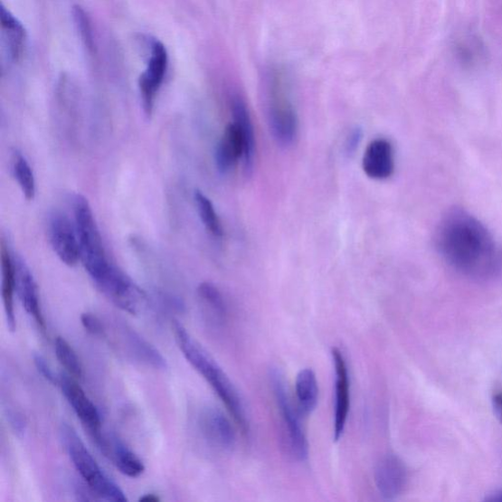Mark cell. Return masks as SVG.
Here are the masks:
<instances>
[{
  "label": "cell",
  "instance_id": "obj_1",
  "mask_svg": "<svg viewBox=\"0 0 502 502\" xmlns=\"http://www.w3.org/2000/svg\"><path fill=\"white\" fill-rule=\"evenodd\" d=\"M443 259L460 274L475 281H489L502 270V253L487 228L462 209L442 218L436 236Z\"/></svg>",
  "mask_w": 502,
  "mask_h": 502
},
{
  "label": "cell",
  "instance_id": "obj_2",
  "mask_svg": "<svg viewBox=\"0 0 502 502\" xmlns=\"http://www.w3.org/2000/svg\"><path fill=\"white\" fill-rule=\"evenodd\" d=\"M175 338L189 364L206 380L228 412L241 428L242 434H250V422L241 395L217 362L198 344L178 321L173 324Z\"/></svg>",
  "mask_w": 502,
  "mask_h": 502
},
{
  "label": "cell",
  "instance_id": "obj_3",
  "mask_svg": "<svg viewBox=\"0 0 502 502\" xmlns=\"http://www.w3.org/2000/svg\"><path fill=\"white\" fill-rule=\"evenodd\" d=\"M73 214L80 242L81 261L92 281L97 284L108 274L113 264L105 252L96 218L84 195H75Z\"/></svg>",
  "mask_w": 502,
  "mask_h": 502
},
{
  "label": "cell",
  "instance_id": "obj_4",
  "mask_svg": "<svg viewBox=\"0 0 502 502\" xmlns=\"http://www.w3.org/2000/svg\"><path fill=\"white\" fill-rule=\"evenodd\" d=\"M62 435L70 459L81 477L84 478L91 494L102 500L127 501L123 490L101 469L73 428L64 425Z\"/></svg>",
  "mask_w": 502,
  "mask_h": 502
},
{
  "label": "cell",
  "instance_id": "obj_5",
  "mask_svg": "<svg viewBox=\"0 0 502 502\" xmlns=\"http://www.w3.org/2000/svg\"><path fill=\"white\" fill-rule=\"evenodd\" d=\"M267 103L268 124L275 141L281 147H290L298 137V119L284 74L278 70H273L267 79Z\"/></svg>",
  "mask_w": 502,
  "mask_h": 502
},
{
  "label": "cell",
  "instance_id": "obj_6",
  "mask_svg": "<svg viewBox=\"0 0 502 502\" xmlns=\"http://www.w3.org/2000/svg\"><path fill=\"white\" fill-rule=\"evenodd\" d=\"M270 380L275 402L288 429L291 450L299 461L308 459V442L298 415L291 403L283 373L279 368L270 369Z\"/></svg>",
  "mask_w": 502,
  "mask_h": 502
},
{
  "label": "cell",
  "instance_id": "obj_7",
  "mask_svg": "<svg viewBox=\"0 0 502 502\" xmlns=\"http://www.w3.org/2000/svg\"><path fill=\"white\" fill-rule=\"evenodd\" d=\"M148 60L147 68L138 80L139 95H141L144 111L151 115L155 109L157 93L165 81L169 57L167 50L160 41L148 39Z\"/></svg>",
  "mask_w": 502,
  "mask_h": 502
},
{
  "label": "cell",
  "instance_id": "obj_8",
  "mask_svg": "<svg viewBox=\"0 0 502 502\" xmlns=\"http://www.w3.org/2000/svg\"><path fill=\"white\" fill-rule=\"evenodd\" d=\"M96 285L117 308L128 313L137 314L145 306V291L114 264Z\"/></svg>",
  "mask_w": 502,
  "mask_h": 502
},
{
  "label": "cell",
  "instance_id": "obj_9",
  "mask_svg": "<svg viewBox=\"0 0 502 502\" xmlns=\"http://www.w3.org/2000/svg\"><path fill=\"white\" fill-rule=\"evenodd\" d=\"M65 399L72 407L73 412L85 427L90 438L99 448L104 440L100 413L87 393L81 389L73 377L61 374L60 383Z\"/></svg>",
  "mask_w": 502,
  "mask_h": 502
},
{
  "label": "cell",
  "instance_id": "obj_10",
  "mask_svg": "<svg viewBox=\"0 0 502 502\" xmlns=\"http://www.w3.org/2000/svg\"><path fill=\"white\" fill-rule=\"evenodd\" d=\"M49 237L53 251L64 264L73 267L81 260L74 219L62 212L52 213L49 219Z\"/></svg>",
  "mask_w": 502,
  "mask_h": 502
},
{
  "label": "cell",
  "instance_id": "obj_11",
  "mask_svg": "<svg viewBox=\"0 0 502 502\" xmlns=\"http://www.w3.org/2000/svg\"><path fill=\"white\" fill-rule=\"evenodd\" d=\"M198 424L210 446L221 451H231L235 447V430L227 416L218 408H204L198 419Z\"/></svg>",
  "mask_w": 502,
  "mask_h": 502
},
{
  "label": "cell",
  "instance_id": "obj_12",
  "mask_svg": "<svg viewBox=\"0 0 502 502\" xmlns=\"http://www.w3.org/2000/svg\"><path fill=\"white\" fill-rule=\"evenodd\" d=\"M335 367V422L334 439L340 440L344 435L350 404V384L345 356L340 349H332Z\"/></svg>",
  "mask_w": 502,
  "mask_h": 502
},
{
  "label": "cell",
  "instance_id": "obj_13",
  "mask_svg": "<svg viewBox=\"0 0 502 502\" xmlns=\"http://www.w3.org/2000/svg\"><path fill=\"white\" fill-rule=\"evenodd\" d=\"M374 480L381 497L393 500L400 497L406 487V467L395 455H387L377 464Z\"/></svg>",
  "mask_w": 502,
  "mask_h": 502
},
{
  "label": "cell",
  "instance_id": "obj_14",
  "mask_svg": "<svg viewBox=\"0 0 502 502\" xmlns=\"http://www.w3.org/2000/svg\"><path fill=\"white\" fill-rule=\"evenodd\" d=\"M16 271V289H18L23 307L37 323L39 328L45 332V321L41 307L39 288L30 268L19 256L14 255Z\"/></svg>",
  "mask_w": 502,
  "mask_h": 502
},
{
  "label": "cell",
  "instance_id": "obj_15",
  "mask_svg": "<svg viewBox=\"0 0 502 502\" xmlns=\"http://www.w3.org/2000/svg\"><path fill=\"white\" fill-rule=\"evenodd\" d=\"M362 168L370 179H389L394 171L393 148L388 139L377 138L369 144Z\"/></svg>",
  "mask_w": 502,
  "mask_h": 502
},
{
  "label": "cell",
  "instance_id": "obj_16",
  "mask_svg": "<svg viewBox=\"0 0 502 502\" xmlns=\"http://www.w3.org/2000/svg\"><path fill=\"white\" fill-rule=\"evenodd\" d=\"M99 450L113 462L116 469L127 477L137 478L146 471L144 462L115 436L104 435Z\"/></svg>",
  "mask_w": 502,
  "mask_h": 502
},
{
  "label": "cell",
  "instance_id": "obj_17",
  "mask_svg": "<svg viewBox=\"0 0 502 502\" xmlns=\"http://www.w3.org/2000/svg\"><path fill=\"white\" fill-rule=\"evenodd\" d=\"M231 107L233 123L240 128L243 137L244 153L242 158L244 173L247 176H251L253 172L256 155V142L251 117L247 104L240 97L232 98Z\"/></svg>",
  "mask_w": 502,
  "mask_h": 502
},
{
  "label": "cell",
  "instance_id": "obj_18",
  "mask_svg": "<svg viewBox=\"0 0 502 502\" xmlns=\"http://www.w3.org/2000/svg\"><path fill=\"white\" fill-rule=\"evenodd\" d=\"M244 143L240 128L232 123L226 127L223 136L220 138L215 151L217 169L222 174H227L243 157Z\"/></svg>",
  "mask_w": 502,
  "mask_h": 502
},
{
  "label": "cell",
  "instance_id": "obj_19",
  "mask_svg": "<svg viewBox=\"0 0 502 502\" xmlns=\"http://www.w3.org/2000/svg\"><path fill=\"white\" fill-rule=\"evenodd\" d=\"M2 293L8 329L16 330L14 310V293L16 289V271L14 255L10 253L5 242L2 243Z\"/></svg>",
  "mask_w": 502,
  "mask_h": 502
},
{
  "label": "cell",
  "instance_id": "obj_20",
  "mask_svg": "<svg viewBox=\"0 0 502 502\" xmlns=\"http://www.w3.org/2000/svg\"><path fill=\"white\" fill-rule=\"evenodd\" d=\"M0 20H2L3 38L10 60L17 62L25 50L27 39L25 28L4 5L0 8Z\"/></svg>",
  "mask_w": 502,
  "mask_h": 502
},
{
  "label": "cell",
  "instance_id": "obj_21",
  "mask_svg": "<svg viewBox=\"0 0 502 502\" xmlns=\"http://www.w3.org/2000/svg\"><path fill=\"white\" fill-rule=\"evenodd\" d=\"M126 343L129 346L132 355L145 365L156 370H166L167 362L158 350L150 345L145 338L132 329H124Z\"/></svg>",
  "mask_w": 502,
  "mask_h": 502
},
{
  "label": "cell",
  "instance_id": "obj_22",
  "mask_svg": "<svg viewBox=\"0 0 502 502\" xmlns=\"http://www.w3.org/2000/svg\"><path fill=\"white\" fill-rule=\"evenodd\" d=\"M298 403L302 413L311 414L318 403L319 387L317 375L311 369H303L296 381Z\"/></svg>",
  "mask_w": 502,
  "mask_h": 502
},
{
  "label": "cell",
  "instance_id": "obj_23",
  "mask_svg": "<svg viewBox=\"0 0 502 502\" xmlns=\"http://www.w3.org/2000/svg\"><path fill=\"white\" fill-rule=\"evenodd\" d=\"M197 294L213 321L218 326L223 325L227 319V305L218 288L212 283L204 282L198 286Z\"/></svg>",
  "mask_w": 502,
  "mask_h": 502
},
{
  "label": "cell",
  "instance_id": "obj_24",
  "mask_svg": "<svg viewBox=\"0 0 502 502\" xmlns=\"http://www.w3.org/2000/svg\"><path fill=\"white\" fill-rule=\"evenodd\" d=\"M13 170L23 194L26 200L33 201L37 192L36 179L30 163L19 151L14 155Z\"/></svg>",
  "mask_w": 502,
  "mask_h": 502
},
{
  "label": "cell",
  "instance_id": "obj_25",
  "mask_svg": "<svg viewBox=\"0 0 502 502\" xmlns=\"http://www.w3.org/2000/svg\"><path fill=\"white\" fill-rule=\"evenodd\" d=\"M194 202L198 215L206 230L216 238L223 236V227L212 201L203 192L197 190L194 192Z\"/></svg>",
  "mask_w": 502,
  "mask_h": 502
},
{
  "label": "cell",
  "instance_id": "obj_26",
  "mask_svg": "<svg viewBox=\"0 0 502 502\" xmlns=\"http://www.w3.org/2000/svg\"><path fill=\"white\" fill-rule=\"evenodd\" d=\"M55 355L61 365L66 369L70 376L81 379L84 376L83 365L70 344L62 336H58L54 343Z\"/></svg>",
  "mask_w": 502,
  "mask_h": 502
},
{
  "label": "cell",
  "instance_id": "obj_27",
  "mask_svg": "<svg viewBox=\"0 0 502 502\" xmlns=\"http://www.w3.org/2000/svg\"><path fill=\"white\" fill-rule=\"evenodd\" d=\"M73 16L81 41H83L88 51L93 52L95 51V40H93L90 17L84 8L79 5L74 7Z\"/></svg>",
  "mask_w": 502,
  "mask_h": 502
},
{
  "label": "cell",
  "instance_id": "obj_28",
  "mask_svg": "<svg viewBox=\"0 0 502 502\" xmlns=\"http://www.w3.org/2000/svg\"><path fill=\"white\" fill-rule=\"evenodd\" d=\"M81 325L85 330L92 336L102 337L105 336V328L101 320L92 313H84L81 317Z\"/></svg>",
  "mask_w": 502,
  "mask_h": 502
},
{
  "label": "cell",
  "instance_id": "obj_29",
  "mask_svg": "<svg viewBox=\"0 0 502 502\" xmlns=\"http://www.w3.org/2000/svg\"><path fill=\"white\" fill-rule=\"evenodd\" d=\"M33 362H34V365H36L37 369L42 374V376L46 381H49L50 383L56 384V386H58V383H60L61 375L60 376L56 375L51 365L49 364L48 360H46L41 355H34Z\"/></svg>",
  "mask_w": 502,
  "mask_h": 502
},
{
  "label": "cell",
  "instance_id": "obj_30",
  "mask_svg": "<svg viewBox=\"0 0 502 502\" xmlns=\"http://www.w3.org/2000/svg\"><path fill=\"white\" fill-rule=\"evenodd\" d=\"M362 136H364V133H362L360 128H356V129L349 135L346 141V153L348 155H353L358 148L361 143Z\"/></svg>",
  "mask_w": 502,
  "mask_h": 502
},
{
  "label": "cell",
  "instance_id": "obj_31",
  "mask_svg": "<svg viewBox=\"0 0 502 502\" xmlns=\"http://www.w3.org/2000/svg\"><path fill=\"white\" fill-rule=\"evenodd\" d=\"M11 426L14 427L17 434H23L26 429V422L24 418L17 412H11L8 414Z\"/></svg>",
  "mask_w": 502,
  "mask_h": 502
},
{
  "label": "cell",
  "instance_id": "obj_32",
  "mask_svg": "<svg viewBox=\"0 0 502 502\" xmlns=\"http://www.w3.org/2000/svg\"><path fill=\"white\" fill-rule=\"evenodd\" d=\"M492 403L495 416L502 424V393L494 394Z\"/></svg>",
  "mask_w": 502,
  "mask_h": 502
},
{
  "label": "cell",
  "instance_id": "obj_33",
  "mask_svg": "<svg viewBox=\"0 0 502 502\" xmlns=\"http://www.w3.org/2000/svg\"><path fill=\"white\" fill-rule=\"evenodd\" d=\"M486 501L502 502V489L497 490V492L488 495V497H486Z\"/></svg>",
  "mask_w": 502,
  "mask_h": 502
},
{
  "label": "cell",
  "instance_id": "obj_34",
  "mask_svg": "<svg viewBox=\"0 0 502 502\" xmlns=\"http://www.w3.org/2000/svg\"><path fill=\"white\" fill-rule=\"evenodd\" d=\"M139 501L158 502L160 501V498L158 497V496L155 494H146L143 497H141V498H139Z\"/></svg>",
  "mask_w": 502,
  "mask_h": 502
}]
</instances>
